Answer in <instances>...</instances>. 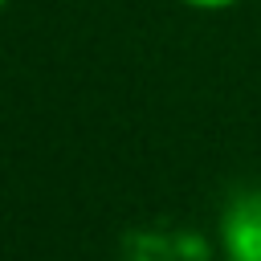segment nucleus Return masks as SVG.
<instances>
[{"instance_id":"nucleus-3","label":"nucleus","mask_w":261,"mask_h":261,"mask_svg":"<svg viewBox=\"0 0 261 261\" xmlns=\"http://www.w3.org/2000/svg\"><path fill=\"white\" fill-rule=\"evenodd\" d=\"M4 8H8V0H0V12H4Z\"/></svg>"},{"instance_id":"nucleus-1","label":"nucleus","mask_w":261,"mask_h":261,"mask_svg":"<svg viewBox=\"0 0 261 261\" xmlns=\"http://www.w3.org/2000/svg\"><path fill=\"white\" fill-rule=\"evenodd\" d=\"M224 261H261V188L237 192L216 220Z\"/></svg>"},{"instance_id":"nucleus-2","label":"nucleus","mask_w":261,"mask_h":261,"mask_svg":"<svg viewBox=\"0 0 261 261\" xmlns=\"http://www.w3.org/2000/svg\"><path fill=\"white\" fill-rule=\"evenodd\" d=\"M184 8H196V12H224V8H232V4H241V0H179Z\"/></svg>"}]
</instances>
